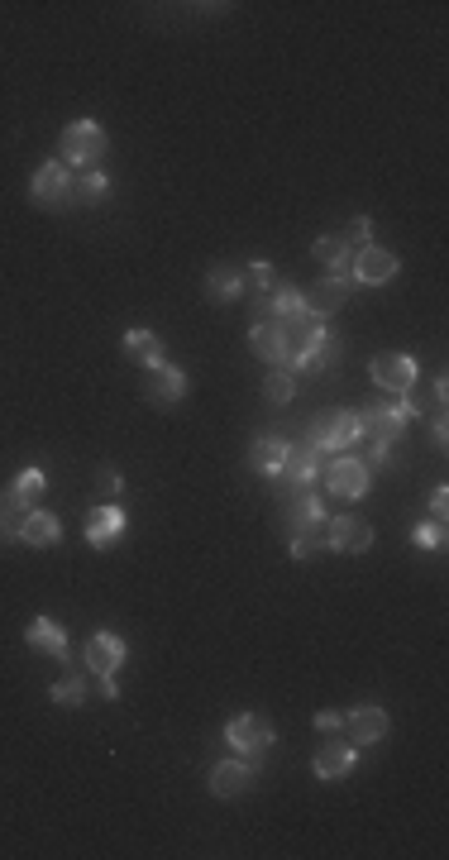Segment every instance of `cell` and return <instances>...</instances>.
<instances>
[{"mask_svg": "<svg viewBox=\"0 0 449 860\" xmlns=\"http://www.w3.org/2000/svg\"><path fill=\"white\" fill-rule=\"evenodd\" d=\"M120 349H125L129 359H134V364H144V368L168 364V359H163V340H158L153 330H129V335H125V344H120Z\"/></svg>", "mask_w": 449, "mask_h": 860, "instance_id": "obj_23", "label": "cell"}, {"mask_svg": "<svg viewBox=\"0 0 449 860\" xmlns=\"http://www.w3.org/2000/svg\"><path fill=\"white\" fill-rule=\"evenodd\" d=\"M297 316H306V292L301 287H292V282H278L273 287V297H268V321H297Z\"/></svg>", "mask_w": 449, "mask_h": 860, "instance_id": "obj_22", "label": "cell"}, {"mask_svg": "<svg viewBox=\"0 0 449 860\" xmlns=\"http://www.w3.org/2000/svg\"><path fill=\"white\" fill-rule=\"evenodd\" d=\"M244 282L254 287V297H268V292L278 287V278H273V268H268V263H249V273H244Z\"/></svg>", "mask_w": 449, "mask_h": 860, "instance_id": "obj_35", "label": "cell"}, {"mask_svg": "<svg viewBox=\"0 0 449 860\" xmlns=\"http://www.w3.org/2000/svg\"><path fill=\"white\" fill-rule=\"evenodd\" d=\"M249 784H254V765H249V760H220L211 770V794L215 798L249 794Z\"/></svg>", "mask_w": 449, "mask_h": 860, "instance_id": "obj_18", "label": "cell"}, {"mask_svg": "<svg viewBox=\"0 0 449 860\" xmlns=\"http://www.w3.org/2000/svg\"><path fill=\"white\" fill-rule=\"evenodd\" d=\"M368 378L378 383V392L397 397V392L416 387V359H411V354H378V359L368 364Z\"/></svg>", "mask_w": 449, "mask_h": 860, "instance_id": "obj_9", "label": "cell"}, {"mask_svg": "<svg viewBox=\"0 0 449 860\" xmlns=\"http://www.w3.org/2000/svg\"><path fill=\"white\" fill-rule=\"evenodd\" d=\"M359 440H364L359 435V411L349 407H330L306 426V445L321 454H349V445H359Z\"/></svg>", "mask_w": 449, "mask_h": 860, "instance_id": "obj_1", "label": "cell"}, {"mask_svg": "<svg viewBox=\"0 0 449 860\" xmlns=\"http://www.w3.org/2000/svg\"><path fill=\"white\" fill-rule=\"evenodd\" d=\"M340 354H344V340L325 325V335H321V344L311 349V359H306V373H325L330 364H340Z\"/></svg>", "mask_w": 449, "mask_h": 860, "instance_id": "obj_28", "label": "cell"}, {"mask_svg": "<svg viewBox=\"0 0 449 860\" xmlns=\"http://www.w3.org/2000/svg\"><path fill=\"white\" fill-rule=\"evenodd\" d=\"M407 411H402V402L397 397H378V402H368L364 411H359V435L364 440H407Z\"/></svg>", "mask_w": 449, "mask_h": 860, "instance_id": "obj_5", "label": "cell"}, {"mask_svg": "<svg viewBox=\"0 0 449 860\" xmlns=\"http://www.w3.org/2000/svg\"><path fill=\"white\" fill-rule=\"evenodd\" d=\"M430 440H435V450H445V440H449L445 411H430Z\"/></svg>", "mask_w": 449, "mask_h": 860, "instance_id": "obj_38", "label": "cell"}, {"mask_svg": "<svg viewBox=\"0 0 449 860\" xmlns=\"http://www.w3.org/2000/svg\"><path fill=\"white\" fill-rule=\"evenodd\" d=\"M144 397H149L153 407H177L182 397H187V373L177 364H158L149 368V383H144Z\"/></svg>", "mask_w": 449, "mask_h": 860, "instance_id": "obj_13", "label": "cell"}, {"mask_svg": "<svg viewBox=\"0 0 449 860\" xmlns=\"http://www.w3.org/2000/svg\"><path fill=\"white\" fill-rule=\"evenodd\" d=\"M110 149V134L96 120H72V125L63 129V139H58V163H77V172H91L101 158H106Z\"/></svg>", "mask_w": 449, "mask_h": 860, "instance_id": "obj_2", "label": "cell"}, {"mask_svg": "<svg viewBox=\"0 0 449 860\" xmlns=\"http://www.w3.org/2000/svg\"><path fill=\"white\" fill-rule=\"evenodd\" d=\"M411 545H421V550H445V521H421V526L411 531Z\"/></svg>", "mask_w": 449, "mask_h": 860, "instance_id": "obj_33", "label": "cell"}, {"mask_svg": "<svg viewBox=\"0 0 449 860\" xmlns=\"http://www.w3.org/2000/svg\"><path fill=\"white\" fill-rule=\"evenodd\" d=\"M340 727H344L340 712H316V731H340Z\"/></svg>", "mask_w": 449, "mask_h": 860, "instance_id": "obj_40", "label": "cell"}, {"mask_svg": "<svg viewBox=\"0 0 449 860\" xmlns=\"http://www.w3.org/2000/svg\"><path fill=\"white\" fill-rule=\"evenodd\" d=\"M311 254H316V263H325V268H340V263H354V258H349L354 249H349V244H344V239L335 235V230L316 239V244H311Z\"/></svg>", "mask_w": 449, "mask_h": 860, "instance_id": "obj_29", "label": "cell"}, {"mask_svg": "<svg viewBox=\"0 0 449 860\" xmlns=\"http://www.w3.org/2000/svg\"><path fill=\"white\" fill-rule=\"evenodd\" d=\"M321 531H311V536H292V559H316L321 555Z\"/></svg>", "mask_w": 449, "mask_h": 860, "instance_id": "obj_37", "label": "cell"}, {"mask_svg": "<svg viewBox=\"0 0 449 860\" xmlns=\"http://www.w3.org/2000/svg\"><path fill=\"white\" fill-rule=\"evenodd\" d=\"M120 536H125V512H120L115 502L91 507V516H86V545H91V550H110Z\"/></svg>", "mask_w": 449, "mask_h": 860, "instance_id": "obj_14", "label": "cell"}, {"mask_svg": "<svg viewBox=\"0 0 449 860\" xmlns=\"http://www.w3.org/2000/svg\"><path fill=\"white\" fill-rule=\"evenodd\" d=\"M10 488H15V497H20V507H29V512H34V507H39V497H43V488H48V478H43V469L34 464V469H24L20 478L10 483Z\"/></svg>", "mask_w": 449, "mask_h": 860, "instance_id": "obj_30", "label": "cell"}, {"mask_svg": "<svg viewBox=\"0 0 449 860\" xmlns=\"http://www.w3.org/2000/svg\"><path fill=\"white\" fill-rule=\"evenodd\" d=\"M110 192V177L106 172H77V201H86V206H91V201H101V196Z\"/></svg>", "mask_w": 449, "mask_h": 860, "instance_id": "obj_32", "label": "cell"}, {"mask_svg": "<svg viewBox=\"0 0 449 860\" xmlns=\"http://www.w3.org/2000/svg\"><path fill=\"white\" fill-rule=\"evenodd\" d=\"M101 698H110V703L120 698V684H115V674H106V679H101Z\"/></svg>", "mask_w": 449, "mask_h": 860, "instance_id": "obj_41", "label": "cell"}, {"mask_svg": "<svg viewBox=\"0 0 449 860\" xmlns=\"http://www.w3.org/2000/svg\"><path fill=\"white\" fill-rule=\"evenodd\" d=\"M354 760H359V746L354 741H344V736H330V741H321V751H316V779H344V774L354 770Z\"/></svg>", "mask_w": 449, "mask_h": 860, "instance_id": "obj_16", "label": "cell"}, {"mask_svg": "<svg viewBox=\"0 0 449 860\" xmlns=\"http://www.w3.org/2000/svg\"><path fill=\"white\" fill-rule=\"evenodd\" d=\"M325 545L340 555H364L373 545V526L364 516H335V521H325Z\"/></svg>", "mask_w": 449, "mask_h": 860, "instance_id": "obj_10", "label": "cell"}, {"mask_svg": "<svg viewBox=\"0 0 449 860\" xmlns=\"http://www.w3.org/2000/svg\"><path fill=\"white\" fill-rule=\"evenodd\" d=\"M445 512H449V488H435V493H430V516L445 521Z\"/></svg>", "mask_w": 449, "mask_h": 860, "instance_id": "obj_39", "label": "cell"}, {"mask_svg": "<svg viewBox=\"0 0 449 860\" xmlns=\"http://www.w3.org/2000/svg\"><path fill=\"white\" fill-rule=\"evenodd\" d=\"M263 397L278 402V407H287V402L297 397V373H287L282 364H273L268 368V378H263Z\"/></svg>", "mask_w": 449, "mask_h": 860, "instance_id": "obj_27", "label": "cell"}, {"mask_svg": "<svg viewBox=\"0 0 449 860\" xmlns=\"http://www.w3.org/2000/svg\"><path fill=\"white\" fill-rule=\"evenodd\" d=\"M344 731H349V741H354V746H378L387 731H392V722H387L383 708H354L349 717H344Z\"/></svg>", "mask_w": 449, "mask_h": 860, "instance_id": "obj_17", "label": "cell"}, {"mask_svg": "<svg viewBox=\"0 0 449 860\" xmlns=\"http://www.w3.org/2000/svg\"><path fill=\"white\" fill-rule=\"evenodd\" d=\"M321 478L330 493L349 497V502L368 493V469H364V459H354V454H330V464H321Z\"/></svg>", "mask_w": 449, "mask_h": 860, "instance_id": "obj_8", "label": "cell"}, {"mask_svg": "<svg viewBox=\"0 0 449 860\" xmlns=\"http://www.w3.org/2000/svg\"><path fill=\"white\" fill-rule=\"evenodd\" d=\"M359 282H354V268L349 263H340V268H325V278L306 292V316H316V321H325V316H335L344 301H349V292H354Z\"/></svg>", "mask_w": 449, "mask_h": 860, "instance_id": "obj_4", "label": "cell"}, {"mask_svg": "<svg viewBox=\"0 0 449 860\" xmlns=\"http://www.w3.org/2000/svg\"><path fill=\"white\" fill-rule=\"evenodd\" d=\"M287 445L292 440H282V435H258L254 445H249V469H258L263 478H278L282 459H287Z\"/></svg>", "mask_w": 449, "mask_h": 860, "instance_id": "obj_20", "label": "cell"}, {"mask_svg": "<svg viewBox=\"0 0 449 860\" xmlns=\"http://www.w3.org/2000/svg\"><path fill=\"white\" fill-rule=\"evenodd\" d=\"M354 282L359 287H383V282L397 278V254H387V249H378V244H368V249H359L354 254Z\"/></svg>", "mask_w": 449, "mask_h": 860, "instance_id": "obj_12", "label": "cell"}, {"mask_svg": "<svg viewBox=\"0 0 449 860\" xmlns=\"http://www.w3.org/2000/svg\"><path fill=\"white\" fill-rule=\"evenodd\" d=\"M282 526H287V536H311V531H325V507L321 497L311 493H297L287 497V507H282Z\"/></svg>", "mask_w": 449, "mask_h": 860, "instance_id": "obj_11", "label": "cell"}, {"mask_svg": "<svg viewBox=\"0 0 449 860\" xmlns=\"http://www.w3.org/2000/svg\"><path fill=\"white\" fill-rule=\"evenodd\" d=\"M96 488L106 493V502H115V497L125 493V478H120V469H110V464H101V473H96Z\"/></svg>", "mask_w": 449, "mask_h": 860, "instance_id": "obj_36", "label": "cell"}, {"mask_svg": "<svg viewBox=\"0 0 449 860\" xmlns=\"http://www.w3.org/2000/svg\"><path fill=\"white\" fill-rule=\"evenodd\" d=\"M24 516H29V507H20L15 488H0V545H5V540H20Z\"/></svg>", "mask_w": 449, "mask_h": 860, "instance_id": "obj_26", "label": "cell"}, {"mask_svg": "<svg viewBox=\"0 0 449 860\" xmlns=\"http://www.w3.org/2000/svg\"><path fill=\"white\" fill-rule=\"evenodd\" d=\"M316 478H321V450H311V445L301 440V445H287V459H282L278 478H273V493L287 502V497L306 493Z\"/></svg>", "mask_w": 449, "mask_h": 860, "instance_id": "obj_3", "label": "cell"}, {"mask_svg": "<svg viewBox=\"0 0 449 860\" xmlns=\"http://www.w3.org/2000/svg\"><path fill=\"white\" fill-rule=\"evenodd\" d=\"M53 703H58V708H82L86 703V679H77V674L58 679V684H53Z\"/></svg>", "mask_w": 449, "mask_h": 860, "instance_id": "obj_31", "label": "cell"}, {"mask_svg": "<svg viewBox=\"0 0 449 860\" xmlns=\"http://www.w3.org/2000/svg\"><path fill=\"white\" fill-rule=\"evenodd\" d=\"M24 641L34 645V650H43V655H53L58 665L72 660V650H67V631L58 622H48V617H34V622L24 626Z\"/></svg>", "mask_w": 449, "mask_h": 860, "instance_id": "obj_19", "label": "cell"}, {"mask_svg": "<svg viewBox=\"0 0 449 860\" xmlns=\"http://www.w3.org/2000/svg\"><path fill=\"white\" fill-rule=\"evenodd\" d=\"M34 201H39L43 211H67L72 201H77V172L67 168V163H43L39 172H34Z\"/></svg>", "mask_w": 449, "mask_h": 860, "instance_id": "obj_6", "label": "cell"}, {"mask_svg": "<svg viewBox=\"0 0 449 860\" xmlns=\"http://www.w3.org/2000/svg\"><path fill=\"white\" fill-rule=\"evenodd\" d=\"M273 722L263 717V712H239V717H230V727H225V741L235 746L244 760H254V755H268V746H273Z\"/></svg>", "mask_w": 449, "mask_h": 860, "instance_id": "obj_7", "label": "cell"}, {"mask_svg": "<svg viewBox=\"0 0 449 860\" xmlns=\"http://www.w3.org/2000/svg\"><path fill=\"white\" fill-rule=\"evenodd\" d=\"M249 349H254L263 364H282V330H278V321H258L254 330H249Z\"/></svg>", "mask_w": 449, "mask_h": 860, "instance_id": "obj_25", "label": "cell"}, {"mask_svg": "<svg viewBox=\"0 0 449 860\" xmlns=\"http://www.w3.org/2000/svg\"><path fill=\"white\" fill-rule=\"evenodd\" d=\"M58 536H63V526H58V516H53V512L34 507V512L24 516V526H20L24 545H39V550H48V545H58Z\"/></svg>", "mask_w": 449, "mask_h": 860, "instance_id": "obj_21", "label": "cell"}, {"mask_svg": "<svg viewBox=\"0 0 449 860\" xmlns=\"http://www.w3.org/2000/svg\"><path fill=\"white\" fill-rule=\"evenodd\" d=\"M239 292H244V273L230 268V263H211V273H206V297L211 301H235Z\"/></svg>", "mask_w": 449, "mask_h": 860, "instance_id": "obj_24", "label": "cell"}, {"mask_svg": "<svg viewBox=\"0 0 449 860\" xmlns=\"http://www.w3.org/2000/svg\"><path fill=\"white\" fill-rule=\"evenodd\" d=\"M340 239L349 244V249H368V239H373V220H368V215H354V220L344 225Z\"/></svg>", "mask_w": 449, "mask_h": 860, "instance_id": "obj_34", "label": "cell"}, {"mask_svg": "<svg viewBox=\"0 0 449 860\" xmlns=\"http://www.w3.org/2000/svg\"><path fill=\"white\" fill-rule=\"evenodd\" d=\"M125 641L115 636V631H96L91 641H86V665H91V674L96 679H106V674H120V665H125Z\"/></svg>", "mask_w": 449, "mask_h": 860, "instance_id": "obj_15", "label": "cell"}]
</instances>
